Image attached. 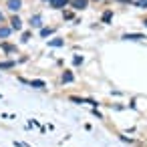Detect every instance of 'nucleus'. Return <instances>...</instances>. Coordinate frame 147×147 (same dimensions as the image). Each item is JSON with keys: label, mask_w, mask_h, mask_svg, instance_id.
<instances>
[{"label": "nucleus", "mask_w": 147, "mask_h": 147, "mask_svg": "<svg viewBox=\"0 0 147 147\" xmlns=\"http://www.w3.org/2000/svg\"><path fill=\"white\" fill-rule=\"evenodd\" d=\"M30 24H32V26H40V24H42V22H40V16H32V18H30Z\"/></svg>", "instance_id": "obj_8"}, {"label": "nucleus", "mask_w": 147, "mask_h": 147, "mask_svg": "<svg viewBox=\"0 0 147 147\" xmlns=\"http://www.w3.org/2000/svg\"><path fill=\"white\" fill-rule=\"evenodd\" d=\"M145 24H147V20H145Z\"/></svg>", "instance_id": "obj_16"}, {"label": "nucleus", "mask_w": 147, "mask_h": 147, "mask_svg": "<svg viewBox=\"0 0 147 147\" xmlns=\"http://www.w3.org/2000/svg\"><path fill=\"white\" fill-rule=\"evenodd\" d=\"M87 4H89V0H73L75 10H83V8H87Z\"/></svg>", "instance_id": "obj_1"}, {"label": "nucleus", "mask_w": 147, "mask_h": 147, "mask_svg": "<svg viewBox=\"0 0 147 147\" xmlns=\"http://www.w3.org/2000/svg\"><path fill=\"white\" fill-rule=\"evenodd\" d=\"M14 67V63L12 61H6V63H0V69H12Z\"/></svg>", "instance_id": "obj_10"}, {"label": "nucleus", "mask_w": 147, "mask_h": 147, "mask_svg": "<svg viewBox=\"0 0 147 147\" xmlns=\"http://www.w3.org/2000/svg\"><path fill=\"white\" fill-rule=\"evenodd\" d=\"M73 79H75V77H73V73H71V71H67V73L63 75V81H65V83H71Z\"/></svg>", "instance_id": "obj_7"}, {"label": "nucleus", "mask_w": 147, "mask_h": 147, "mask_svg": "<svg viewBox=\"0 0 147 147\" xmlns=\"http://www.w3.org/2000/svg\"><path fill=\"white\" fill-rule=\"evenodd\" d=\"M51 32H55V28H42V30H40V34H42V36H49Z\"/></svg>", "instance_id": "obj_13"}, {"label": "nucleus", "mask_w": 147, "mask_h": 147, "mask_svg": "<svg viewBox=\"0 0 147 147\" xmlns=\"http://www.w3.org/2000/svg\"><path fill=\"white\" fill-rule=\"evenodd\" d=\"M49 45H51V47H61V45H63V40H61V38H55V40H51Z\"/></svg>", "instance_id": "obj_14"}, {"label": "nucleus", "mask_w": 147, "mask_h": 147, "mask_svg": "<svg viewBox=\"0 0 147 147\" xmlns=\"http://www.w3.org/2000/svg\"><path fill=\"white\" fill-rule=\"evenodd\" d=\"M49 2H51L53 8H63V6H67L69 0H49Z\"/></svg>", "instance_id": "obj_2"}, {"label": "nucleus", "mask_w": 147, "mask_h": 147, "mask_svg": "<svg viewBox=\"0 0 147 147\" xmlns=\"http://www.w3.org/2000/svg\"><path fill=\"white\" fill-rule=\"evenodd\" d=\"M111 16H113V12H111V10H107V12L103 14V22H109V20H111Z\"/></svg>", "instance_id": "obj_11"}, {"label": "nucleus", "mask_w": 147, "mask_h": 147, "mask_svg": "<svg viewBox=\"0 0 147 147\" xmlns=\"http://www.w3.org/2000/svg\"><path fill=\"white\" fill-rule=\"evenodd\" d=\"M30 87H34V89H42L45 83H42V81H30Z\"/></svg>", "instance_id": "obj_9"}, {"label": "nucleus", "mask_w": 147, "mask_h": 147, "mask_svg": "<svg viewBox=\"0 0 147 147\" xmlns=\"http://www.w3.org/2000/svg\"><path fill=\"white\" fill-rule=\"evenodd\" d=\"M22 6V0H8V8L10 10H18Z\"/></svg>", "instance_id": "obj_4"}, {"label": "nucleus", "mask_w": 147, "mask_h": 147, "mask_svg": "<svg viewBox=\"0 0 147 147\" xmlns=\"http://www.w3.org/2000/svg\"><path fill=\"white\" fill-rule=\"evenodd\" d=\"M123 38H125V40H143L145 34H133V32H131V34H123Z\"/></svg>", "instance_id": "obj_3"}, {"label": "nucleus", "mask_w": 147, "mask_h": 147, "mask_svg": "<svg viewBox=\"0 0 147 147\" xmlns=\"http://www.w3.org/2000/svg\"><path fill=\"white\" fill-rule=\"evenodd\" d=\"M10 34V28H0V36H2V38H6Z\"/></svg>", "instance_id": "obj_12"}, {"label": "nucleus", "mask_w": 147, "mask_h": 147, "mask_svg": "<svg viewBox=\"0 0 147 147\" xmlns=\"http://www.w3.org/2000/svg\"><path fill=\"white\" fill-rule=\"evenodd\" d=\"M2 18H4V16H2V12H0V20H2Z\"/></svg>", "instance_id": "obj_15"}, {"label": "nucleus", "mask_w": 147, "mask_h": 147, "mask_svg": "<svg viewBox=\"0 0 147 147\" xmlns=\"http://www.w3.org/2000/svg\"><path fill=\"white\" fill-rule=\"evenodd\" d=\"M10 22H12V28H14V30H20V28H22V20H20L18 16H14Z\"/></svg>", "instance_id": "obj_5"}, {"label": "nucleus", "mask_w": 147, "mask_h": 147, "mask_svg": "<svg viewBox=\"0 0 147 147\" xmlns=\"http://www.w3.org/2000/svg\"><path fill=\"white\" fill-rule=\"evenodd\" d=\"M133 4H137L139 8H147V0H131Z\"/></svg>", "instance_id": "obj_6"}]
</instances>
